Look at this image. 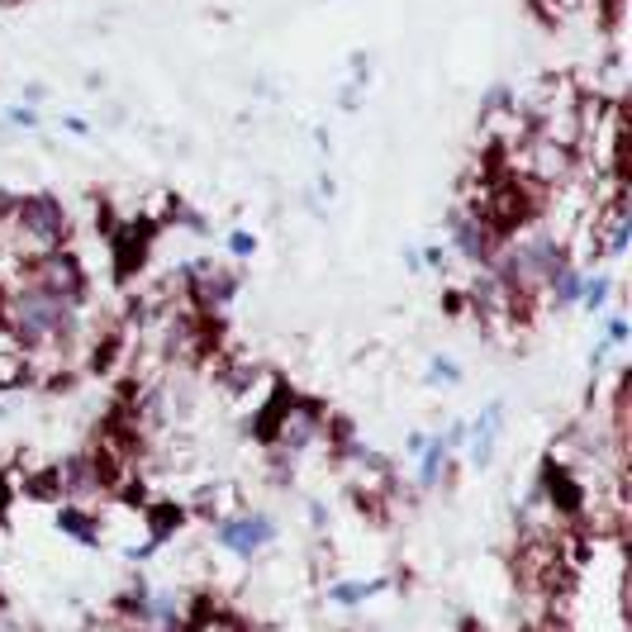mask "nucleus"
<instances>
[{"mask_svg": "<svg viewBox=\"0 0 632 632\" xmlns=\"http://www.w3.org/2000/svg\"><path fill=\"white\" fill-rule=\"evenodd\" d=\"M239 291H243V276H239V267H229V262L200 257L181 271V295H186L195 305V314H205V319L219 314L223 305H233Z\"/></svg>", "mask_w": 632, "mask_h": 632, "instance_id": "f257e3e1", "label": "nucleus"}, {"mask_svg": "<svg viewBox=\"0 0 632 632\" xmlns=\"http://www.w3.org/2000/svg\"><path fill=\"white\" fill-rule=\"evenodd\" d=\"M20 285H34V291H44V295H58V300L82 305V300H86V267L76 262V253L58 247V253H48V257L24 262Z\"/></svg>", "mask_w": 632, "mask_h": 632, "instance_id": "f03ea898", "label": "nucleus"}, {"mask_svg": "<svg viewBox=\"0 0 632 632\" xmlns=\"http://www.w3.org/2000/svg\"><path fill=\"white\" fill-rule=\"evenodd\" d=\"M215 543L223 551H233L239 561H253V557H262V551L276 543V523L267 519V513L243 509V513H233V519H219L215 523Z\"/></svg>", "mask_w": 632, "mask_h": 632, "instance_id": "7ed1b4c3", "label": "nucleus"}, {"mask_svg": "<svg viewBox=\"0 0 632 632\" xmlns=\"http://www.w3.org/2000/svg\"><path fill=\"white\" fill-rule=\"evenodd\" d=\"M447 233H452V243H447V247H452V257L471 262V267H481V262L499 247V233L481 215H471V209H462V205L452 209V229H447Z\"/></svg>", "mask_w": 632, "mask_h": 632, "instance_id": "20e7f679", "label": "nucleus"}, {"mask_svg": "<svg viewBox=\"0 0 632 632\" xmlns=\"http://www.w3.org/2000/svg\"><path fill=\"white\" fill-rule=\"evenodd\" d=\"M52 485H58L72 505H86V509L96 505V499L110 495V490H105V481H100V471H96V462H90V452L62 457V466L52 471Z\"/></svg>", "mask_w": 632, "mask_h": 632, "instance_id": "39448f33", "label": "nucleus"}, {"mask_svg": "<svg viewBox=\"0 0 632 632\" xmlns=\"http://www.w3.org/2000/svg\"><path fill=\"white\" fill-rule=\"evenodd\" d=\"M499 428H505V404H485V414L471 424V433H466V457L476 466H490L495 462V442H499Z\"/></svg>", "mask_w": 632, "mask_h": 632, "instance_id": "423d86ee", "label": "nucleus"}, {"mask_svg": "<svg viewBox=\"0 0 632 632\" xmlns=\"http://www.w3.org/2000/svg\"><path fill=\"white\" fill-rule=\"evenodd\" d=\"M581 285H585V271L571 267V262H561V267L547 276V285H543V305H551V309L581 305Z\"/></svg>", "mask_w": 632, "mask_h": 632, "instance_id": "0eeeda50", "label": "nucleus"}, {"mask_svg": "<svg viewBox=\"0 0 632 632\" xmlns=\"http://www.w3.org/2000/svg\"><path fill=\"white\" fill-rule=\"evenodd\" d=\"M58 528L72 537V543H82V547H100V519H96V509H86V505H62L58 509Z\"/></svg>", "mask_w": 632, "mask_h": 632, "instance_id": "6e6552de", "label": "nucleus"}, {"mask_svg": "<svg viewBox=\"0 0 632 632\" xmlns=\"http://www.w3.org/2000/svg\"><path fill=\"white\" fill-rule=\"evenodd\" d=\"M34 386V362L24 348H0V394Z\"/></svg>", "mask_w": 632, "mask_h": 632, "instance_id": "1a4fd4ad", "label": "nucleus"}, {"mask_svg": "<svg viewBox=\"0 0 632 632\" xmlns=\"http://www.w3.org/2000/svg\"><path fill=\"white\" fill-rule=\"evenodd\" d=\"M386 585L390 581H338V585H328V604H338V609H352V604L380 595Z\"/></svg>", "mask_w": 632, "mask_h": 632, "instance_id": "9d476101", "label": "nucleus"}, {"mask_svg": "<svg viewBox=\"0 0 632 632\" xmlns=\"http://www.w3.org/2000/svg\"><path fill=\"white\" fill-rule=\"evenodd\" d=\"M609 295H613V276H609V271L585 276V285H581V305H585L590 314H604V309H609Z\"/></svg>", "mask_w": 632, "mask_h": 632, "instance_id": "9b49d317", "label": "nucleus"}, {"mask_svg": "<svg viewBox=\"0 0 632 632\" xmlns=\"http://www.w3.org/2000/svg\"><path fill=\"white\" fill-rule=\"evenodd\" d=\"M428 380H433V386H462V366H457L452 357H433L428 362Z\"/></svg>", "mask_w": 632, "mask_h": 632, "instance_id": "f8f14e48", "label": "nucleus"}, {"mask_svg": "<svg viewBox=\"0 0 632 632\" xmlns=\"http://www.w3.org/2000/svg\"><path fill=\"white\" fill-rule=\"evenodd\" d=\"M5 124L10 129H38V110L34 105H15V110H5Z\"/></svg>", "mask_w": 632, "mask_h": 632, "instance_id": "ddd939ff", "label": "nucleus"}, {"mask_svg": "<svg viewBox=\"0 0 632 632\" xmlns=\"http://www.w3.org/2000/svg\"><path fill=\"white\" fill-rule=\"evenodd\" d=\"M528 632H571V623H566L561 613H537L528 623Z\"/></svg>", "mask_w": 632, "mask_h": 632, "instance_id": "4468645a", "label": "nucleus"}, {"mask_svg": "<svg viewBox=\"0 0 632 632\" xmlns=\"http://www.w3.org/2000/svg\"><path fill=\"white\" fill-rule=\"evenodd\" d=\"M253 247H257V243H253V233H229V257H239V262H243V257H253Z\"/></svg>", "mask_w": 632, "mask_h": 632, "instance_id": "2eb2a0df", "label": "nucleus"}, {"mask_svg": "<svg viewBox=\"0 0 632 632\" xmlns=\"http://www.w3.org/2000/svg\"><path fill=\"white\" fill-rule=\"evenodd\" d=\"M466 433H471V424H452L447 433H438V438H442L447 452H457V447H466Z\"/></svg>", "mask_w": 632, "mask_h": 632, "instance_id": "dca6fc26", "label": "nucleus"}, {"mask_svg": "<svg viewBox=\"0 0 632 632\" xmlns=\"http://www.w3.org/2000/svg\"><path fill=\"white\" fill-rule=\"evenodd\" d=\"M623 342H628V319H623V314H613V319H609V348H623Z\"/></svg>", "mask_w": 632, "mask_h": 632, "instance_id": "f3484780", "label": "nucleus"}, {"mask_svg": "<svg viewBox=\"0 0 632 632\" xmlns=\"http://www.w3.org/2000/svg\"><path fill=\"white\" fill-rule=\"evenodd\" d=\"M309 523H314V528H324V523H328V513H324V505H309Z\"/></svg>", "mask_w": 632, "mask_h": 632, "instance_id": "a211bd4d", "label": "nucleus"}, {"mask_svg": "<svg viewBox=\"0 0 632 632\" xmlns=\"http://www.w3.org/2000/svg\"><path fill=\"white\" fill-rule=\"evenodd\" d=\"M0 628H5V599H0Z\"/></svg>", "mask_w": 632, "mask_h": 632, "instance_id": "6ab92c4d", "label": "nucleus"}]
</instances>
